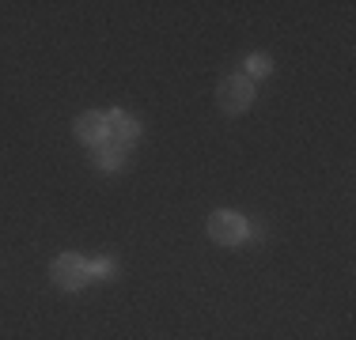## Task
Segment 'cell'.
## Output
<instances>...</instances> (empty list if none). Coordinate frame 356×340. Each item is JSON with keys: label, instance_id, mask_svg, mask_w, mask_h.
Returning <instances> with one entry per match:
<instances>
[{"label": "cell", "instance_id": "6da1fadb", "mask_svg": "<svg viewBox=\"0 0 356 340\" xmlns=\"http://www.w3.org/2000/svg\"><path fill=\"white\" fill-rule=\"evenodd\" d=\"M216 99H220V110H227V114H243V110H250L254 102V83L250 76H224L216 87Z\"/></svg>", "mask_w": 356, "mask_h": 340}, {"label": "cell", "instance_id": "7a4b0ae2", "mask_svg": "<svg viewBox=\"0 0 356 340\" xmlns=\"http://www.w3.org/2000/svg\"><path fill=\"white\" fill-rule=\"evenodd\" d=\"M209 238L220 246L247 242V219H243L239 212H213V216H209Z\"/></svg>", "mask_w": 356, "mask_h": 340}, {"label": "cell", "instance_id": "3957f363", "mask_svg": "<svg viewBox=\"0 0 356 340\" xmlns=\"http://www.w3.org/2000/svg\"><path fill=\"white\" fill-rule=\"evenodd\" d=\"M49 272H54V284L65 287V291H80V287L91 280V276H88V261L76 257V253H61Z\"/></svg>", "mask_w": 356, "mask_h": 340}, {"label": "cell", "instance_id": "277c9868", "mask_svg": "<svg viewBox=\"0 0 356 340\" xmlns=\"http://www.w3.org/2000/svg\"><path fill=\"white\" fill-rule=\"evenodd\" d=\"M103 117H106V140H110V144H122V148H129V144L140 136L137 117H129L125 110H106Z\"/></svg>", "mask_w": 356, "mask_h": 340}, {"label": "cell", "instance_id": "5b68a950", "mask_svg": "<svg viewBox=\"0 0 356 340\" xmlns=\"http://www.w3.org/2000/svg\"><path fill=\"white\" fill-rule=\"evenodd\" d=\"M72 133H76V140H83V144H103L106 140V117L95 114V110H88V114L76 117Z\"/></svg>", "mask_w": 356, "mask_h": 340}, {"label": "cell", "instance_id": "8992f818", "mask_svg": "<svg viewBox=\"0 0 356 340\" xmlns=\"http://www.w3.org/2000/svg\"><path fill=\"white\" fill-rule=\"evenodd\" d=\"M95 167L99 170H122L129 159H125V148L122 144H110V140H103V144H95Z\"/></svg>", "mask_w": 356, "mask_h": 340}, {"label": "cell", "instance_id": "52a82bcc", "mask_svg": "<svg viewBox=\"0 0 356 340\" xmlns=\"http://www.w3.org/2000/svg\"><path fill=\"white\" fill-rule=\"evenodd\" d=\"M247 72H250V76H269V72H273V57L250 53V57H247Z\"/></svg>", "mask_w": 356, "mask_h": 340}, {"label": "cell", "instance_id": "ba28073f", "mask_svg": "<svg viewBox=\"0 0 356 340\" xmlns=\"http://www.w3.org/2000/svg\"><path fill=\"white\" fill-rule=\"evenodd\" d=\"M114 261H110V257H99V261H91V265H88V276L91 280H106V276H114Z\"/></svg>", "mask_w": 356, "mask_h": 340}]
</instances>
